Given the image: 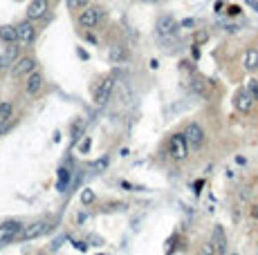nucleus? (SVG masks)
Masks as SVG:
<instances>
[{
    "label": "nucleus",
    "mask_w": 258,
    "mask_h": 255,
    "mask_svg": "<svg viewBox=\"0 0 258 255\" xmlns=\"http://www.w3.org/2000/svg\"><path fill=\"white\" fill-rule=\"evenodd\" d=\"M184 139L189 150H200L204 146V130L198 123H189V128L184 130Z\"/></svg>",
    "instance_id": "obj_1"
},
{
    "label": "nucleus",
    "mask_w": 258,
    "mask_h": 255,
    "mask_svg": "<svg viewBox=\"0 0 258 255\" xmlns=\"http://www.w3.org/2000/svg\"><path fill=\"white\" fill-rule=\"evenodd\" d=\"M101 18H104V13H101L99 7H83V11L79 13V25L83 29H95L101 22Z\"/></svg>",
    "instance_id": "obj_2"
},
{
    "label": "nucleus",
    "mask_w": 258,
    "mask_h": 255,
    "mask_svg": "<svg viewBox=\"0 0 258 255\" xmlns=\"http://www.w3.org/2000/svg\"><path fill=\"white\" fill-rule=\"evenodd\" d=\"M168 155H171L175 161L186 159V155H189V148H186L184 134H173V137H171V141H168Z\"/></svg>",
    "instance_id": "obj_3"
},
{
    "label": "nucleus",
    "mask_w": 258,
    "mask_h": 255,
    "mask_svg": "<svg viewBox=\"0 0 258 255\" xmlns=\"http://www.w3.org/2000/svg\"><path fill=\"white\" fill-rule=\"evenodd\" d=\"M50 228H52V226H50L47 222H34V224H29V226H23V228H20L18 237H20L23 242H29V240H36V237L45 235Z\"/></svg>",
    "instance_id": "obj_4"
},
{
    "label": "nucleus",
    "mask_w": 258,
    "mask_h": 255,
    "mask_svg": "<svg viewBox=\"0 0 258 255\" xmlns=\"http://www.w3.org/2000/svg\"><path fill=\"white\" fill-rule=\"evenodd\" d=\"M113 89H115V76H106L104 81L99 83V87H97L95 92V103L97 105H106V103L110 101V96H113Z\"/></svg>",
    "instance_id": "obj_5"
},
{
    "label": "nucleus",
    "mask_w": 258,
    "mask_h": 255,
    "mask_svg": "<svg viewBox=\"0 0 258 255\" xmlns=\"http://www.w3.org/2000/svg\"><path fill=\"white\" fill-rule=\"evenodd\" d=\"M20 228H23V224L16 222V219L0 224V244H11L14 240H18Z\"/></svg>",
    "instance_id": "obj_6"
},
{
    "label": "nucleus",
    "mask_w": 258,
    "mask_h": 255,
    "mask_svg": "<svg viewBox=\"0 0 258 255\" xmlns=\"http://www.w3.org/2000/svg\"><path fill=\"white\" fill-rule=\"evenodd\" d=\"M177 27L180 25H177V20L173 16H159L155 29H157V34L162 36V38H171V36L177 31Z\"/></svg>",
    "instance_id": "obj_7"
},
{
    "label": "nucleus",
    "mask_w": 258,
    "mask_h": 255,
    "mask_svg": "<svg viewBox=\"0 0 258 255\" xmlns=\"http://www.w3.org/2000/svg\"><path fill=\"white\" fill-rule=\"evenodd\" d=\"M47 9H50L47 0H32L27 7V18L29 20H41L47 16Z\"/></svg>",
    "instance_id": "obj_8"
},
{
    "label": "nucleus",
    "mask_w": 258,
    "mask_h": 255,
    "mask_svg": "<svg viewBox=\"0 0 258 255\" xmlns=\"http://www.w3.org/2000/svg\"><path fill=\"white\" fill-rule=\"evenodd\" d=\"M234 103H236V110H238V112H249V110L254 107V96H252V92H249L247 87L238 89V94H236Z\"/></svg>",
    "instance_id": "obj_9"
},
{
    "label": "nucleus",
    "mask_w": 258,
    "mask_h": 255,
    "mask_svg": "<svg viewBox=\"0 0 258 255\" xmlns=\"http://www.w3.org/2000/svg\"><path fill=\"white\" fill-rule=\"evenodd\" d=\"M211 251L213 253H227V237H225V231L222 226H213V233H211Z\"/></svg>",
    "instance_id": "obj_10"
},
{
    "label": "nucleus",
    "mask_w": 258,
    "mask_h": 255,
    "mask_svg": "<svg viewBox=\"0 0 258 255\" xmlns=\"http://www.w3.org/2000/svg\"><path fill=\"white\" fill-rule=\"evenodd\" d=\"M34 67H36V61H34L32 56H25V58H18L14 65V70H11V74L18 79V76H25L29 74V72H34Z\"/></svg>",
    "instance_id": "obj_11"
},
{
    "label": "nucleus",
    "mask_w": 258,
    "mask_h": 255,
    "mask_svg": "<svg viewBox=\"0 0 258 255\" xmlns=\"http://www.w3.org/2000/svg\"><path fill=\"white\" fill-rule=\"evenodd\" d=\"M16 34H18V40L23 45H29L34 38H36V29H34V25L29 20L27 22H20V25L16 27Z\"/></svg>",
    "instance_id": "obj_12"
},
{
    "label": "nucleus",
    "mask_w": 258,
    "mask_h": 255,
    "mask_svg": "<svg viewBox=\"0 0 258 255\" xmlns=\"http://www.w3.org/2000/svg\"><path fill=\"white\" fill-rule=\"evenodd\" d=\"M41 87H43V76H41V72H29V74H27V83H25V92L34 96V94L41 92Z\"/></svg>",
    "instance_id": "obj_13"
},
{
    "label": "nucleus",
    "mask_w": 258,
    "mask_h": 255,
    "mask_svg": "<svg viewBox=\"0 0 258 255\" xmlns=\"http://www.w3.org/2000/svg\"><path fill=\"white\" fill-rule=\"evenodd\" d=\"M243 67L247 72H254L258 67V49L256 47H249L247 52H245V56H243Z\"/></svg>",
    "instance_id": "obj_14"
},
{
    "label": "nucleus",
    "mask_w": 258,
    "mask_h": 255,
    "mask_svg": "<svg viewBox=\"0 0 258 255\" xmlns=\"http://www.w3.org/2000/svg\"><path fill=\"white\" fill-rule=\"evenodd\" d=\"M108 58H110V63L126 61V58H128V49L124 47V45H113V47H110V52H108Z\"/></svg>",
    "instance_id": "obj_15"
},
{
    "label": "nucleus",
    "mask_w": 258,
    "mask_h": 255,
    "mask_svg": "<svg viewBox=\"0 0 258 255\" xmlns=\"http://www.w3.org/2000/svg\"><path fill=\"white\" fill-rule=\"evenodd\" d=\"M0 38L5 40V43H16V40H18V34H16V27H11V25L0 27Z\"/></svg>",
    "instance_id": "obj_16"
},
{
    "label": "nucleus",
    "mask_w": 258,
    "mask_h": 255,
    "mask_svg": "<svg viewBox=\"0 0 258 255\" xmlns=\"http://www.w3.org/2000/svg\"><path fill=\"white\" fill-rule=\"evenodd\" d=\"M70 179H72V172H70V168H61V170H59V181H56V188L63 192L65 188H68Z\"/></svg>",
    "instance_id": "obj_17"
},
{
    "label": "nucleus",
    "mask_w": 258,
    "mask_h": 255,
    "mask_svg": "<svg viewBox=\"0 0 258 255\" xmlns=\"http://www.w3.org/2000/svg\"><path fill=\"white\" fill-rule=\"evenodd\" d=\"M16 54H18V47H16L14 43H9V47H7V54H5V61H7V65H9L11 61L16 58Z\"/></svg>",
    "instance_id": "obj_18"
},
{
    "label": "nucleus",
    "mask_w": 258,
    "mask_h": 255,
    "mask_svg": "<svg viewBox=\"0 0 258 255\" xmlns=\"http://www.w3.org/2000/svg\"><path fill=\"white\" fill-rule=\"evenodd\" d=\"M11 103H0V119H9L11 116Z\"/></svg>",
    "instance_id": "obj_19"
},
{
    "label": "nucleus",
    "mask_w": 258,
    "mask_h": 255,
    "mask_svg": "<svg viewBox=\"0 0 258 255\" xmlns=\"http://www.w3.org/2000/svg\"><path fill=\"white\" fill-rule=\"evenodd\" d=\"M88 2H90V0H68V7L72 9V11H77V9L88 7Z\"/></svg>",
    "instance_id": "obj_20"
},
{
    "label": "nucleus",
    "mask_w": 258,
    "mask_h": 255,
    "mask_svg": "<svg viewBox=\"0 0 258 255\" xmlns=\"http://www.w3.org/2000/svg\"><path fill=\"white\" fill-rule=\"evenodd\" d=\"M92 201H95V192H92V190H88V188H86V190H83V192H81V204L90 206V204H92Z\"/></svg>",
    "instance_id": "obj_21"
},
{
    "label": "nucleus",
    "mask_w": 258,
    "mask_h": 255,
    "mask_svg": "<svg viewBox=\"0 0 258 255\" xmlns=\"http://www.w3.org/2000/svg\"><path fill=\"white\" fill-rule=\"evenodd\" d=\"M247 89L252 92V96H254V101H258V81L256 79H252L247 83Z\"/></svg>",
    "instance_id": "obj_22"
},
{
    "label": "nucleus",
    "mask_w": 258,
    "mask_h": 255,
    "mask_svg": "<svg viewBox=\"0 0 258 255\" xmlns=\"http://www.w3.org/2000/svg\"><path fill=\"white\" fill-rule=\"evenodd\" d=\"M106 166H108V159L104 157V159H97L95 164H92V168H95L97 172H101V170H106Z\"/></svg>",
    "instance_id": "obj_23"
},
{
    "label": "nucleus",
    "mask_w": 258,
    "mask_h": 255,
    "mask_svg": "<svg viewBox=\"0 0 258 255\" xmlns=\"http://www.w3.org/2000/svg\"><path fill=\"white\" fill-rule=\"evenodd\" d=\"M11 125H14V123H11V116H9V119H2V123H0V134L7 132V130H9Z\"/></svg>",
    "instance_id": "obj_24"
},
{
    "label": "nucleus",
    "mask_w": 258,
    "mask_h": 255,
    "mask_svg": "<svg viewBox=\"0 0 258 255\" xmlns=\"http://www.w3.org/2000/svg\"><path fill=\"white\" fill-rule=\"evenodd\" d=\"M90 150V139H83L81 143H79V152H88Z\"/></svg>",
    "instance_id": "obj_25"
},
{
    "label": "nucleus",
    "mask_w": 258,
    "mask_h": 255,
    "mask_svg": "<svg viewBox=\"0 0 258 255\" xmlns=\"http://www.w3.org/2000/svg\"><path fill=\"white\" fill-rule=\"evenodd\" d=\"M72 244H74V249H79V251H86L88 249L86 242H72Z\"/></svg>",
    "instance_id": "obj_26"
},
{
    "label": "nucleus",
    "mask_w": 258,
    "mask_h": 255,
    "mask_svg": "<svg viewBox=\"0 0 258 255\" xmlns=\"http://www.w3.org/2000/svg\"><path fill=\"white\" fill-rule=\"evenodd\" d=\"M238 11H240L238 7H229V11H227V13H231V16H236V13H238Z\"/></svg>",
    "instance_id": "obj_27"
},
{
    "label": "nucleus",
    "mask_w": 258,
    "mask_h": 255,
    "mask_svg": "<svg viewBox=\"0 0 258 255\" xmlns=\"http://www.w3.org/2000/svg\"><path fill=\"white\" fill-rule=\"evenodd\" d=\"M193 25H195L193 20H184V22H182V27H193Z\"/></svg>",
    "instance_id": "obj_28"
},
{
    "label": "nucleus",
    "mask_w": 258,
    "mask_h": 255,
    "mask_svg": "<svg viewBox=\"0 0 258 255\" xmlns=\"http://www.w3.org/2000/svg\"><path fill=\"white\" fill-rule=\"evenodd\" d=\"M252 215L258 219V206H254V208H252Z\"/></svg>",
    "instance_id": "obj_29"
},
{
    "label": "nucleus",
    "mask_w": 258,
    "mask_h": 255,
    "mask_svg": "<svg viewBox=\"0 0 258 255\" xmlns=\"http://www.w3.org/2000/svg\"><path fill=\"white\" fill-rule=\"evenodd\" d=\"M7 65V61H5V56H0V67H5Z\"/></svg>",
    "instance_id": "obj_30"
},
{
    "label": "nucleus",
    "mask_w": 258,
    "mask_h": 255,
    "mask_svg": "<svg viewBox=\"0 0 258 255\" xmlns=\"http://www.w3.org/2000/svg\"><path fill=\"white\" fill-rule=\"evenodd\" d=\"M144 2H155V0H144Z\"/></svg>",
    "instance_id": "obj_31"
}]
</instances>
